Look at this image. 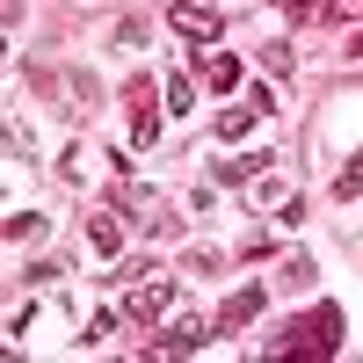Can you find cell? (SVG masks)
<instances>
[{"label": "cell", "instance_id": "cell-1", "mask_svg": "<svg viewBox=\"0 0 363 363\" xmlns=\"http://www.w3.org/2000/svg\"><path fill=\"white\" fill-rule=\"evenodd\" d=\"M342 349V313L335 306H320V313H306L298 327H284V335H269V363H291V356H335Z\"/></svg>", "mask_w": 363, "mask_h": 363}, {"label": "cell", "instance_id": "cell-16", "mask_svg": "<svg viewBox=\"0 0 363 363\" xmlns=\"http://www.w3.org/2000/svg\"><path fill=\"white\" fill-rule=\"evenodd\" d=\"M349 8H363V0H349Z\"/></svg>", "mask_w": 363, "mask_h": 363}, {"label": "cell", "instance_id": "cell-4", "mask_svg": "<svg viewBox=\"0 0 363 363\" xmlns=\"http://www.w3.org/2000/svg\"><path fill=\"white\" fill-rule=\"evenodd\" d=\"M262 306H269V284H240L225 306H218V335H240V327H255V320H262Z\"/></svg>", "mask_w": 363, "mask_h": 363}, {"label": "cell", "instance_id": "cell-11", "mask_svg": "<svg viewBox=\"0 0 363 363\" xmlns=\"http://www.w3.org/2000/svg\"><path fill=\"white\" fill-rule=\"evenodd\" d=\"M167 109L182 116V109H196V87H189V73H167Z\"/></svg>", "mask_w": 363, "mask_h": 363}, {"label": "cell", "instance_id": "cell-3", "mask_svg": "<svg viewBox=\"0 0 363 363\" xmlns=\"http://www.w3.org/2000/svg\"><path fill=\"white\" fill-rule=\"evenodd\" d=\"M167 29L189 44H218V8H203V0H174L167 8Z\"/></svg>", "mask_w": 363, "mask_h": 363}, {"label": "cell", "instance_id": "cell-14", "mask_svg": "<svg viewBox=\"0 0 363 363\" xmlns=\"http://www.w3.org/2000/svg\"><path fill=\"white\" fill-rule=\"evenodd\" d=\"M109 335H116V313H95V320H87V335H80V342H87V349H102Z\"/></svg>", "mask_w": 363, "mask_h": 363}, {"label": "cell", "instance_id": "cell-5", "mask_svg": "<svg viewBox=\"0 0 363 363\" xmlns=\"http://www.w3.org/2000/svg\"><path fill=\"white\" fill-rule=\"evenodd\" d=\"M131 145L153 153L160 145V109H153V80H131Z\"/></svg>", "mask_w": 363, "mask_h": 363}, {"label": "cell", "instance_id": "cell-15", "mask_svg": "<svg viewBox=\"0 0 363 363\" xmlns=\"http://www.w3.org/2000/svg\"><path fill=\"white\" fill-rule=\"evenodd\" d=\"M284 8H291V15H306V22H313V15H327V0H284Z\"/></svg>", "mask_w": 363, "mask_h": 363}, {"label": "cell", "instance_id": "cell-8", "mask_svg": "<svg viewBox=\"0 0 363 363\" xmlns=\"http://www.w3.org/2000/svg\"><path fill=\"white\" fill-rule=\"evenodd\" d=\"M87 247H95L102 262L124 255V225H116V211H95V218H87Z\"/></svg>", "mask_w": 363, "mask_h": 363}, {"label": "cell", "instance_id": "cell-7", "mask_svg": "<svg viewBox=\"0 0 363 363\" xmlns=\"http://www.w3.org/2000/svg\"><path fill=\"white\" fill-rule=\"evenodd\" d=\"M196 73H203V87L233 95V87H240V58H233V51H218V44H196Z\"/></svg>", "mask_w": 363, "mask_h": 363}, {"label": "cell", "instance_id": "cell-6", "mask_svg": "<svg viewBox=\"0 0 363 363\" xmlns=\"http://www.w3.org/2000/svg\"><path fill=\"white\" fill-rule=\"evenodd\" d=\"M211 335H218V327H211V320H196V313H182V320L167 327V335L153 342V356H196V349H203Z\"/></svg>", "mask_w": 363, "mask_h": 363}, {"label": "cell", "instance_id": "cell-9", "mask_svg": "<svg viewBox=\"0 0 363 363\" xmlns=\"http://www.w3.org/2000/svg\"><path fill=\"white\" fill-rule=\"evenodd\" d=\"M255 124H262V109H255V102H240V109H218V138H225V145H233V138H247Z\"/></svg>", "mask_w": 363, "mask_h": 363}, {"label": "cell", "instance_id": "cell-2", "mask_svg": "<svg viewBox=\"0 0 363 363\" xmlns=\"http://www.w3.org/2000/svg\"><path fill=\"white\" fill-rule=\"evenodd\" d=\"M160 313H174V277L145 269V277L131 284V298H124V320H138V327H160Z\"/></svg>", "mask_w": 363, "mask_h": 363}, {"label": "cell", "instance_id": "cell-10", "mask_svg": "<svg viewBox=\"0 0 363 363\" xmlns=\"http://www.w3.org/2000/svg\"><path fill=\"white\" fill-rule=\"evenodd\" d=\"M262 174V153L255 160H211V182H255Z\"/></svg>", "mask_w": 363, "mask_h": 363}, {"label": "cell", "instance_id": "cell-13", "mask_svg": "<svg viewBox=\"0 0 363 363\" xmlns=\"http://www.w3.org/2000/svg\"><path fill=\"white\" fill-rule=\"evenodd\" d=\"M335 196H342V203H349V196H363V153H356V160L335 174Z\"/></svg>", "mask_w": 363, "mask_h": 363}, {"label": "cell", "instance_id": "cell-12", "mask_svg": "<svg viewBox=\"0 0 363 363\" xmlns=\"http://www.w3.org/2000/svg\"><path fill=\"white\" fill-rule=\"evenodd\" d=\"M277 284H284V291H313V262H306V255H291Z\"/></svg>", "mask_w": 363, "mask_h": 363}]
</instances>
